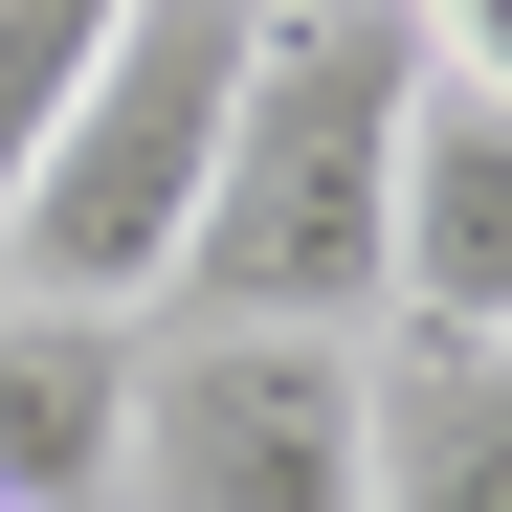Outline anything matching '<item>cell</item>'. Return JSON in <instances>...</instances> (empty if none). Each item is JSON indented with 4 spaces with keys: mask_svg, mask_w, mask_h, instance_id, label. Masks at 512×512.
Segmentation results:
<instances>
[{
    "mask_svg": "<svg viewBox=\"0 0 512 512\" xmlns=\"http://www.w3.org/2000/svg\"><path fill=\"white\" fill-rule=\"evenodd\" d=\"M223 112H245V0H134L112 67L67 90V134L23 156V201H0V290L156 334L179 245H201V179H223Z\"/></svg>",
    "mask_w": 512,
    "mask_h": 512,
    "instance_id": "7a4b0ae2",
    "label": "cell"
},
{
    "mask_svg": "<svg viewBox=\"0 0 512 512\" xmlns=\"http://www.w3.org/2000/svg\"><path fill=\"white\" fill-rule=\"evenodd\" d=\"M0 312H23V290H0Z\"/></svg>",
    "mask_w": 512,
    "mask_h": 512,
    "instance_id": "9c48e42d",
    "label": "cell"
},
{
    "mask_svg": "<svg viewBox=\"0 0 512 512\" xmlns=\"http://www.w3.org/2000/svg\"><path fill=\"white\" fill-rule=\"evenodd\" d=\"M401 23H423V90H490L512 112V0H401Z\"/></svg>",
    "mask_w": 512,
    "mask_h": 512,
    "instance_id": "ba28073f",
    "label": "cell"
},
{
    "mask_svg": "<svg viewBox=\"0 0 512 512\" xmlns=\"http://www.w3.org/2000/svg\"><path fill=\"white\" fill-rule=\"evenodd\" d=\"M401 112H423L401 0L245 23V112H223V179H201V245H179V334H379Z\"/></svg>",
    "mask_w": 512,
    "mask_h": 512,
    "instance_id": "6da1fadb",
    "label": "cell"
},
{
    "mask_svg": "<svg viewBox=\"0 0 512 512\" xmlns=\"http://www.w3.org/2000/svg\"><path fill=\"white\" fill-rule=\"evenodd\" d=\"M379 512H512V334H357Z\"/></svg>",
    "mask_w": 512,
    "mask_h": 512,
    "instance_id": "8992f818",
    "label": "cell"
},
{
    "mask_svg": "<svg viewBox=\"0 0 512 512\" xmlns=\"http://www.w3.org/2000/svg\"><path fill=\"white\" fill-rule=\"evenodd\" d=\"M379 334H512V112H490V90H423V112H401Z\"/></svg>",
    "mask_w": 512,
    "mask_h": 512,
    "instance_id": "277c9868",
    "label": "cell"
},
{
    "mask_svg": "<svg viewBox=\"0 0 512 512\" xmlns=\"http://www.w3.org/2000/svg\"><path fill=\"white\" fill-rule=\"evenodd\" d=\"M0 512H134V312H0Z\"/></svg>",
    "mask_w": 512,
    "mask_h": 512,
    "instance_id": "5b68a950",
    "label": "cell"
},
{
    "mask_svg": "<svg viewBox=\"0 0 512 512\" xmlns=\"http://www.w3.org/2000/svg\"><path fill=\"white\" fill-rule=\"evenodd\" d=\"M134 512H379L357 334H134Z\"/></svg>",
    "mask_w": 512,
    "mask_h": 512,
    "instance_id": "3957f363",
    "label": "cell"
},
{
    "mask_svg": "<svg viewBox=\"0 0 512 512\" xmlns=\"http://www.w3.org/2000/svg\"><path fill=\"white\" fill-rule=\"evenodd\" d=\"M112 23L134 0H0V201H23V156L67 134V90L112 67Z\"/></svg>",
    "mask_w": 512,
    "mask_h": 512,
    "instance_id": "52a82bcc",
    "label": "cell"
}]
</instances>
